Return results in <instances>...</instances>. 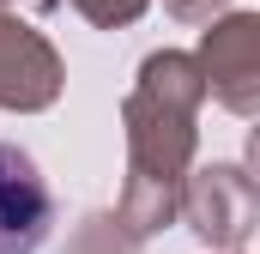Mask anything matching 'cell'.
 <instances>
[{
    "mask_svg": "<svg viewBox=\"0 0 260 254\" xmlns=\"http://www.w3.org/2000/svg\"><path fill=\"white\" fill-rule=\"evenodd\" d=\"M200 103L206 85L194 73V55L182 49H157L139 67V85L121 103V127H127V182L115 200V224L121 236L145 242L164 224H176V200L194 170L200 151Z\"/></svg>",
    "mask_w": 260,
    "mask_h": 254,
    "instance_id": "1",
    "label": "cell"
},
{
    "mask_svg": "<svg viewBox=\"0 0 260 254\" xmlns=\"http://www.w3.org/2000/svg\"><path fill=\"white\" fill-rule=\"evenodd\" d=\"M176 218L194 230L200 242H212V254H242V242L260 224L254 176L242 164H200V170H188Z\"/></svg>",
    "mask_w": 260,
    "mask_h": 254,
    "instance_id": "2",
    "label": "cell"
},
{
    "mask_svg": "<svg viewBox=\"0 0 260 254\" xmlns=\"http://www.w3.org/2000/svg\"><path fill=\"white\" fill-rule=\"evenodd\" d=\"M194 73L206 97H218L230 115H254L260 109V18L254 12H224L218 24H206L194 49Z\"/></svg>",
    "mask_w": 260,
    "mask_h": 254,
    "instance_id": "3",
    "label": "cell"
},
{
    "mask_svg": "<svg viewBox=\"0 0 260 254\" xmlns=\"http://www.w3.org/2000/svg\"><path fill=\"white\" fill-rule=\"evenodd\" d=\"M61 85H67V67L55 55V43L37 24L0 12V109H18V115L55 109Z\"/></svg>",
    "mask_w": 260,
    "mask_h": 254,
    "instance_id": "4",
    "label": "cell"
},
{
    "mask_svg": "<svg viewBox=\"0 0 260 254\" xmlns=\"http://www.w3.org/2000/svg\"><path fill=\"white\" fill-rule=\"evenodd\" d=\"M49 224H55V194L37 157L18 145H0V254H37Z\"/></svg>",
    "mask_w": 260,
    "mask_h": 254,
    "instance_id": "5",
    "label": "cell"
},
{
    "mask_svg": "<svg viewBox=\"0 0 260 254\" xmlns=\"http://www.w3.org/2000/svg\"><path fill=\"white\" fill-rule=\"evenodd\" d=\"M67 254H133V236H121V224L109 212H97V218L79 224V236H73Z\"/></svg>",
    "mask_w": 260,
    "mask_h": 254,
    "instance_id": "6",
    "label": "cell"
},
{
    "mask_svg": "<svg viewBox=\"0 0 260 254\" xmlns=\"http://www.w3.org/2000/svg\"><path fill=\"white\" fill-rule=\"evenodd\" d=\"M79 6V18H91L97 30H121V24H133L151 0H73Z\"/></svg>",
    "mask_w": 260,
    "mask_h": 254,
    "instance_id": "7",
    "label": "cell"
},
{
    "mask_svg": "<svg viewBox=\"0 0 260 254\" xmlns=\"http://www.w3.org/2000/svg\"><path fill=\"white\" fill-rule=\"evenodd\" d=\"M170 6V18H182V24H218L224 12H230V0H164Z\"/></svg>",
    "mask_w": 260,
    "mask_h": 254,
    "instance_id": "8",
    "label": "cell"
},
{
    "mask_svg": "<svg viewBox=\"0 0 260 254\" xmlns=\"http://www.w3.org/2000/svg\"><path fill=\"white\" fill-rule=\"evenodd\" d=\"M0 12H12V0H0Z\"/></svg>",
    "mask_w": 260,
    "mask_h": 254,
    "instance_id": "9",
    "label": "cell"
}]
</instances>
